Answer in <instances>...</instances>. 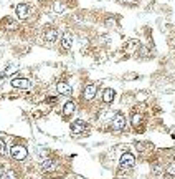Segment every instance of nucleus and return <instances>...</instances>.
<instances>
[{
    "label": "nucleus",
    "instance_id": "2eb2a0df",
    "mask_svg": "<svg viewBox=\"0 0 175 179\" xmlns=\"http://www.w3.org/2000/svg\"><path fill=\"white\" fill-rule=\"evenodd\" d=\"M167 174H169V176H175V162H172L170 166H167Z\"/></svg>",
    "mask_w": 175,
    "mask_h": 179
},
{
    "label": "nucleus",
    "instance_id": "dca6fc26",
    "mask_svg": "<svg viewBox=\"0 0 175 179\" xmlns=\"http://www.w3.org/2000/svg\"><path fill=\"white\" fill-rule=\"evenodd\" d=\"M7 154V149H5V143L0 139V156H5Z\"/></svg>",
    "mask_w": 175,
    "mask_h": 179
},
{
    "label": "nucleus",
    "instance_id": "0eeeda50",
    "mask_svg": "<svg viewBox=\"0 0 175 179\" xmlns=\"http://www.w3.org/2000/svg\"><path fill=\"white\" fill-rule=\"evenodd\" d=\"M56 90H58L60 95H66V96H70V95H71V90H73V88H71L70 85L66 83V81H60V83L56 85Z\"/></svg>",
    "mask_w": 175,
    "mask_h": 179
},
{
    "label": "nucleus",
    "instance_id": "6e6552de",
    "mask_svg": "<svg viewBox=\"0 0 175 179\" xmlns=\"http://www.w3.org/2000/svg\"><path fill=\"white\" fill-rule=\"evenodd\" d=\"M28 7H27L25 4H18L17 5V15H18V18H22V20H25L27 17H28Z\"/></svg>",
    "mask_w": 175,
    "mask_h": 179
},
{
    "label": "nucleus",
    "instance_id": "ddd939ff",
    "mask_svg": "<svg viewBox=\"0 0 175 179\" xmlns=\"http://www.w3.org/2000/svg\"><path fill=\"white\" fill-rule=\"evenodd\" d=\"M103 100H104V103H111V101L114 100V90L108 88V90L103 93Z\"/></svg>",
    "mask_w": 175,
    "mask_h": 179
},
{
    "label": "nucleus",
    "instance_id": "9d476101",
    "mask_svg": "<svg viewBox=\"0 0 175 179\" xmlns=\"http://www.w3.org/2000/svg\"><path fill=\"white\" fill-rule=\"evenodd\" d=\"M75 101H66V103H65V106H63V115H65V116H71V115H73V113H75Z\"/></svg>",
    "mask_w": 175,
    "mask_h": 179
},
{
    "label": "nucleus",
    "instance_id": "f3484780",
    "mask_svg": "<svg viewBox=\"0 0 175 179\" xmlns=\"http://www.w3.org/2000/svg\"><path fill=\"white\" fill-rule=\"evenodd\" d=\"M55 9H56V12H63V9H65V7H63V5H60V2H56V4H55Z\"/></svg>",
    "mask_w": 175,
    "mask_h": 179
},
{
    "label": "nucleus",
    "instance_id": "a211bd4d",
    "mask_svg": "<svg viewBox=\"0 0 175 179\" xmlns=\"http://www.w3.org/2000/svg\"><path fill=\"white\" fill-rule=\"evenodd\" d=\"M7 28H10V30H15V28H17V25H15V22H12V20H10L9 23H7Z\"/></svg>",
    "mask_w": 175,
    "mask_h": 179
},
{
    "label": "nucleus",
    "instance_id": "9b49d317",
    "mask_svg": "<svg viewBox=\"0 0 175 179\" xmlns=\"http://www.w3.org/2000/svg\"><path fill=\"white\" fill-rule=\"evenodd\" d=\"M55 167H56V162H55L53 159H45V161L42 162V169L43 171H53Z\"/></svg>",
    "mask_w": 175,
    "mask_h": 179
},
{
    "label": "nucleus",
    "instance_id": "f8f14e48",
    "mask_svg": "<svg viewBox=\"0 0 175 179\" xmlns=\"http://www.w3.org/2000/svg\"><path fill=\"white\" fill-rule=\"evenodd\" d=\"M45 38L46 40H48V42H55V40H56V38H58V32H56V30L55 28H50V30H46L45 32Z\"/></svg>",
    "mask_w": 175,
    "mask_h": 179
},
{
    "label": "nucleus",
    "instance_id": "aec40b11",
    "mask_svg": "<svg viewBox=\"0 0 175 179\" xmlns=\"http://www.w3.org/2000/svg\"><path fill=\"white\" fill-rule=\"evenodd\" d=\"M2 174H4V172H2V169H0V178H2Z\"/></svg>",
    "mask_w": 175,
    "mask_h": 179
},
{
    "label": "nucleus",
    "instance_id": "6ab92c4d",
    "mask_svg": "<svg viewBox=\"0 0 175 179\" xmlns=\"http://www.w3.org/2000/svg\"><path fill=\"white\" fill-rule=\"evenodd\" d=\"M15 70H17V67H10V68L5 70V73H12V71H15Z\"/></svg>",
    "mask_w": 175,
    "mask_h": 179
},
{
    "label": "nucleus",
    "instance_id": "f03ea898",
    "mask_svg": "<svg viewBox=\"0 0 175 179\" xmlns=\"http://www.w3.org/2000/svg\"><path fill=\"white\" fill-rule=\"evenodd\" d=\"M88 125L84 123V121H75L73 125H71V131H73V134L75 136H79V134H83L88 131Z\"/></svg>",
    "mask_w": 175,
    "mask_h": 179
},
{
    "label": "nucleus",
    "instance_id": "4468645a",
    "mask_svg": "<svg viewBox=\"0 0 175 179\" xmlns=\"http://www.w3.org/2000/svg\"><path fill=\"white\" fill-rule=\"evenodd\" d=\"M139 123H141V115L136 113V115H132V126H134V128H137Z\"/></svg>",
    "mask_w": 175,
    "mask_h": 179
},
{
    "label": "nucleus",
    "instance_id": "20e7f679",
    "mask_svg": "<svg viewBox=\"0 0 175 179\" xmlns=\"http://www.w3.org/2000/svg\"><path fill=\"white\" fill-rule=\"evenodd\" d=\"M12 86L13 88H22V90H28L30 81L27 78H13L12 80Z\"/></svg>",
    "mask_w": 175,
    "mask_h": 179
},
{
    "label": "nucleus",
    "instance_id": "f257e3e1",
    "mask_svg": "<svg viewBox=\"0 0 175 179\" xmlns=\"http://www.w3.org/2000/svg\"><path fill=\"white\" fill-rule=\"evenodd\" d=\"M10 154H12L13 159H17V161H23V159L28 156V151H27L25 146H22V144H13L12 149H10Z\"/></svg>",
    "mask_w": 175,
    "mask_h": 179
},
{
    "label": "nucleus",
    "instance_id": "423d86ee",
    "mask_svg": "<svg viewBox=\"0 0 175 179\" xmlns=\"http://www.w3.org/2000/svg\"><path fill=\"white\" fill-rule=\"evenodd\" d=\"M96 96V86L94 85H88V86H84V91H83V98L84 100H93Z\"/></svg>",
    "mask_w": 175,
    "mask_h": 179
},
{
    "label": "nucleus",
    "instance_id": "1a4fd4ad",
    "mask_svg": "<svg viewBox=\"0 0 175 179\" xmlns=\"http://www.w3.org/2000/svg\"><path fill=\"white\" fill-rule=\"evenodd\" d=\"M71 45H73V38H71L70 33H65L61 37V46L63 50H71Z\"/></svg>",
    "mask_w": 175,
    "mask_h": 179
},
{
    "label": "nucleus",
    "instance_id": "7ed1b4c3",
    "mask_svg": "<svg viewBox=\"0 0 175 179\" xmlns=\"http://www.w3.org/2000/svg\"><path fill=\"white\" fill-rule=\"evenodd\" d=\"M121 167H132L134 164H136V159H134V156L131 153H124L121 156Z\"/></svg>",
    "mask_w": 175,
    "mask_h": 179
},
{
    "label": "nucleus",
    "instance_id": "39448f33",
    "mask_svg": "<svg viewBox=\"0 0 175 179\" xmlns=\"http://www.w3.org/2000/svg\"><path fill=\"white\" fill-rule=\"evenodd\" d=\"M124 126H126L124 116H122V115H116V116H114V120H113V128L116 129V131H122V129H124Z\"/></svg>",
    "mask_w": 175,
    "mask_h": 179
}]
</instances>
